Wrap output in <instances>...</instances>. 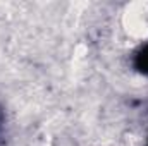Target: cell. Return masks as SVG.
I'll return each instance as SVG.
<instances>
[{"mask_svg": "<svg viewBox=\"0 0 148 146\" xmlns=\"http://www.w3.org/2000/svg\"><path fill=\"white\" fill-rule=\"evenodd\" d=\"M147 146H148V141H147Z\"/></svg>", "mask_w": 148, "mask_h": 146, "instance_id": "cell-3", "label": "cell"}, {"mask_svg": "<svg viewBox=\"0 0 148 146\" xmlns=\"http://www.w3.org/2000/svg\"><path fill=\"white\" fill-rule=\"evenodd\" d=\"M3 126H5V113L0 107V139H2V134H3Z\"/></svg>", "mask_w": 148, "mask_h": 146, "instance_id": "cell-2", "label": "cell"}, {"mask_svg": "<svg viewBox=\"0 0 148 146\" xmlns=\"http://www.w3.org/2000/svg\"><path fill=\"white\" fill-rule=\"evenodd\" d=\"M133 67L143 76H148V43H143L133 55Z\"/></svg>", "mask_w": 148, "mask_h": 146, "instance_id": "cell-1", "label": "cell"}]
</instances>
